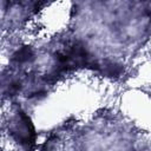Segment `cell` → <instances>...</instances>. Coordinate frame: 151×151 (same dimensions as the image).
Here are the masks:
<instances>
[{"label":"cell","instance_id":"obj_1","mask_svg":"<svg viewBox=\"0 0 151 151\" xmlns=\"http://www.w3.org/2000/svg\"><path fill=\"white\" fill-rule=\"evenodd\" d=\"M32 57H33V53H32V50H31L29 47H24V48L19 50V51L14 54V59H15L18 63H26V61H28Z\"/></svg>","mask_w":151,"mask_h":151}]
</instances>
